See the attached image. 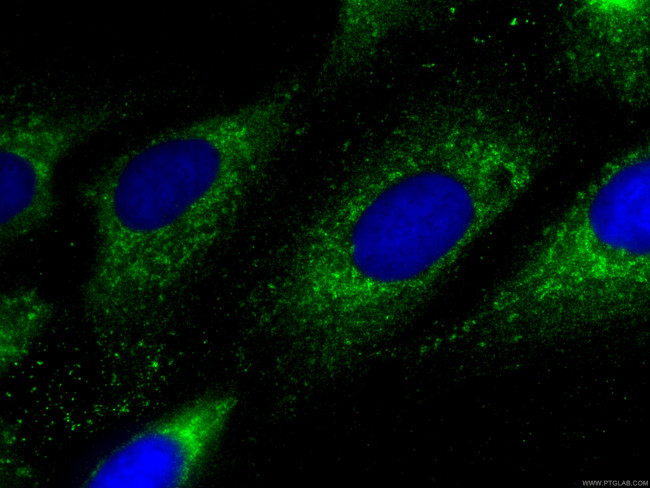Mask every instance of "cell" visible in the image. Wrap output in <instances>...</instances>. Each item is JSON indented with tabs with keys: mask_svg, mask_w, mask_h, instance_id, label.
Listing matches in <instances>:
<instances>
[{
	"mask_svg": "<svg viewBox=\"0 0 650 488\" xmlns=\"http://www.w3.org/2000/svg\"><path fill=\"white\" fill-rule=\"evenodd\" d=\"M549 164L525 121L444 107L397 123L308 216L271 284L284 345L328 373L406 330Z\"/></svg>",
	"mask_w": 650,
	"mask_h": 488,
	"instance_id": "obj_1",
	"label": "cell"
},
{
	"mask_svg": "<svg viewBox=\"0 0 650 488\" xmlns=\"http://www.w3.org/2000/svg\"><path fill=\"white\" fill-rule=\"evenodd\" d=\"M301 82L165 128L102 163L78 189L92 230L79 293L105 335L155 313L231 235L295 130Z\"/></svg>",
	"mask_w": 650,
	"mask_h": 488,
	"instance_id": "obj_2",
	"label": "cell"
},
{
	"mask_svg": "<svg viewBox=\"0 0 650 488\" xmlns=\"http://www.w3.org/2000/svg\"><path fill=\"white\" fill-rule=\"evenodd\" d=\"M650 302V144L607 159L437 348L508 350L613 329Z\"/></svg>",
	"mask_w": 650,
	"mask_h": 488,
	"instance_id": "obj_3",
	"label": "cell"
},
{
	"mask_svg": "<svg viewBox=\"0 0 650 488\" xmlns=\"http://www.w3.org/2000/svg\"><path fill=\"white\" fill-rule=\"evenodd\" d=\"M44 84H21L1 100L2 245L46 227L59 206L56 175L64 160L145 105L134 90Z\"/></svg>",
	"mask_w": 650,
	"mask_h": 488,
	"instance_id": "obj_4",
	"label": "cell"
},
{
	"mask_svg": "<svg viewBox=\"0 0 650 488\" xmlns=\"http://www.w3.org/2000/svg\"><path fill=\"white\" fill-rule=\"evenodd\" d=\"M239 407L231 391L199 394L129 433L82 476L89 488H188L199 482Z\"/></svg>",
	"mask_w": 650,
	"mask_h": 488,
	"instance_id": "obj_5",
	"label": "cell"
},
{
	"mask_svg": "<svg viewBox=\"0 0 650 488\" xmlns=\"http://www.w3.org/2000/svg\"><path fill=\"white\" fill-rule=\"evenodd\" d=\"M649 1L585 0L567 12L561 52L569 76L634 108L649 100Z\"/></svg>",
	"mask_w": 650,
	"mask_h": 488,
	"instance_id": "obj_6",
	"label": "cell"
},
{
	"mask_svg": "<svg viewBox=\"0 0 650 488\" xmlns=\"http://www.w3.org/2000/svg\"><path fill=\"white\" fill-rule=\"evenodd\" d=\"M422 12L423 6L413 1H343L322 56L320 83L339 86L353 80Z\"/></svg>",
	"mask_w": 650,
	"mask_h": 488,
	"instance_id": "obj_7",
	"label": "cell"
},
{
	"mask_svg": "<svg viewBox=\"0 0 650 488\" xmlns=\"http://www.w3.org/2000/svg\"><path fill=\"white\" fill-rule=\"evenodd\" d=\"M54 316L52 302L37 288L16 286L0 297V371L16 370L33 353Z\"/></svg>",
	"mask_w": 650,
	"mask_h": 488,
	"instance_id": "obj_8",
	"label": "cell"
}]
</instances>
